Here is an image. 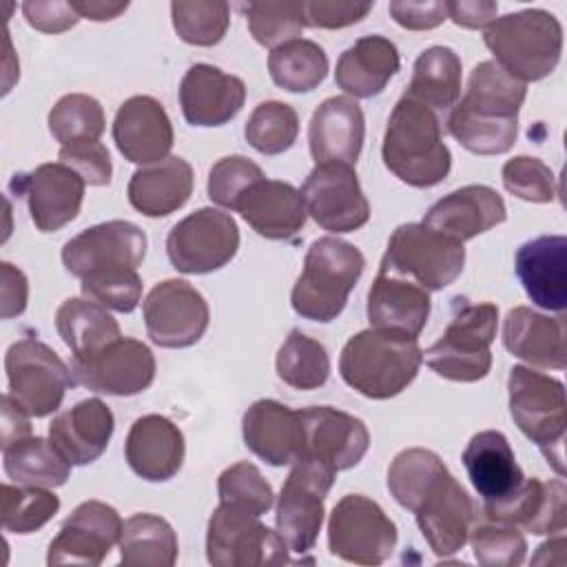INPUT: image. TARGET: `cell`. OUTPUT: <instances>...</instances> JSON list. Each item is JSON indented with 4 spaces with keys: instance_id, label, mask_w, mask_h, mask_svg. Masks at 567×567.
Returning <instances> with one entry per match:
<instances>
[{
    "instance_id": "6da1fadb",
    "label": "cell",
    "mask_w": 567,
    "mask_h": 567,
    "mask_svg": "<svg viewBox=\"0 0 567 567\" xmlns=\"http://www.w3.org/2000/svg\"><path fill=\"white\" fill-rule=\"evenodd\" d=\"M527 86L501 69L494 60L476 64L465 95L447 115V133L470 153L501 155L518 137V111Z\"/></svg>"
},
{
    "instance_id": "7a4b0ae2",
    "label": "cell",
    "mask_w": 567,
    "mask_h": 567,
    "mask_svg": "<svg viewBox=\"0 0 567 567\" xmlns=\"http://www.w3.org/2000/svg\"><path fill=\"white\" fill-rule=\"evenodd\" d=\"M381 155L385 168L414 188L441 184L452 168L436 113L405 95L388 117Z\"/></svg>"
},
{
    "instance_id": "3957f363",
    "label": "cell",
    "mask_w": 567,
    "mask_h": 567,
    "mask_svg": "<svg viewBox=\"0 0 567 567\" xmlns=\"http://www.w3.org/2000/svg\"><path fill=\"white\" fill-rule=\"evenodd\" d=\"M421 363L423 350L414 337L370 328L348 339L339 357V372L359 394L390 399L416 379Z\"/></svg>"
},
{
    "instance_id": "277c9868",
    "label": "cell",
    "mask_w": 567,
    "mask_h": 567,
    "mask_svg": "<svg viewBox=\"0 0 567 567\" xmlns=\"http://www.w3.org/2000/svg\"><path fill=\"white\" fill-rule=\"evenodd\" d=\"M365 266L363 252L337 237H319L303 257V270L290 295L292 310L310 321L328 323L337 319L348 295L357 286Z\"/></svg>"
},
{
    "instance_id": "5b68a950",
    "label": "cell",
    "mask_w": 567,
    "mask_h": 567,
    "mask_svg": "<svg viewBox=\"0 0 567 567\" xmlns=\"http://www.w3.org/2000/svg\"><path fill=\"white\" fill-rule=\"evenodd\" d=\"M483 40L494 62L527 84L556 69L563 51V27L549 11L523 9L496 18L485 29Z\"/></svg>"
},
{
    "instance_id": "8992f818",
    "label": "cell",
    "mask_w": 567,
    "mask_h": 567,
    "mask_svg": "<svg viewBox=\"0 0 567 567\" xmlns=\"http://www.w3.org/2000/svg\"><path fill=\"white\" fill-rule=\"evenodd\" d=\"M509 414L518 430L540 447L551 467L563 474V439L567 430L565 388L558 379L514 365L507 379Z\"/></svg>"
},
{
    "instance_id": "52a82bcc",
    "label": "cell",
    "mask_w": 567,
    "mask_h": 567,
    "mask_svg": "<svg viewBox=\"0 0 567 567\" xmlns=\"http://www.w3.org/2000/svg\"><path fill=\"white\" fill-rule=\"evenodd\" d=\"M456 306L445 332L425 350V363L443 379L472 383L492 368L489 346L496 337L498 308L494 303Z\"/></svg>"
},
{
    "instance_id": "ba28073f",
    "label": "cell",
    "mask_w": 567,
    "mask_h": 567,
    "mask_svg": "<svg viewBox=\"0 0 567 567\" xmlns=\"http://www.w3.org/2000/svg\"><path fill=\"white\" fill-rule=\"evenodd\" d=\"M463 244L425 224H403L392 233L379 268L408 277L430 292L447 288L463 272Z\"/></svg>"
},
{
    "instance_id": "9c48e42d",
    "label": "cell",
    "mask_w": 567,
    "mask_h": 567,
    "mask_svg": "<svg viewBox=\"0 0 567 567\" xmlns=\"http://www.w3.org/2000/svg\"><path fill=\"white\" fill-rule=\"evenodd\" d=\"M334 470L312 456H301L281 487L277 501V532L295 554L315 547L323 525V501L334 483Z\"/></svg>"
},
{
    "instance_id": "30bf717a",
    "label": "cell",
    "mask_w": 567,
    "mask_h": 567,
    "mask_svg": "<svg viewBox=\"0 0 567 567\" xmlns=\"http://www.w3.org/2000/svg\"><path fill=\"white\" fill-rule=\"evenodd\" d=\"M206 558L215 567H261L290 560L279 532L266 527L259 516L224 503L208 520Z\"/></svg>"
},
{
    "instance_id": "8fae6325",
    "label": "cell",
    "mask_w": 567,
    "mask_h": 567,
    "mask_svg": "<svg viewBox=\"0 0 567 567\" xmlns=\"http://www.w3.org/2000/svg\"><path fill=\"white\" fill-rule=\"evenodd\" d=\"M396 525L379 503L363 494H346L330 512V554L354 565H381L396 547Z\"/></svg>"
},
{
    "instance_id": "7c38bea8",
    "label": "cell",
    "mask_w": 567,
    "mask_h": 567,
    "mask_svg": "<svg viewBox=\"0 0 567 567\" xmlns=\"http://www.w3.org/2000/svg\"><path fill=\"white\" fill-rule=\"evenodd\" d=\"M9 394L35 419L53 414L75 383L71 368L42 341L24 337L4 354Z\"/></svg>"
},
{
    "instance_id": "4fadbf2b",
    "label": "cell",
    "mask_w": 567,
    "mask_h": 567,
    "mask_svg": "<svg viewBox=\"0 0 567 567\" xmlns=\"http://www.w3.org/2000/svg\"><path fill=\"white\" fill-rule=\"evenodd\" d=\"M239 248L235 219L219 208H199L177 221L166 237V252L179 272L206 275L226 266Z\"/></svg>"
},
{
    "instance_id": "5bb4252c",
    "label": "cell",
    "mask_w": 567,
    "mask_h": 567,
    "mask_svg": "<svg viewBox=\"0 0 567 567\" xmlns=\"http://www.w3.org/2000/svg\"><path fill=\"white\" fill-rule=\"evenodd\" d=\"M75 383L115 396L144 392L155 379V357L151 348L131 337H120L91 357H71Z\"/></svg>"
},
{
    "instance_id": "9a60e30c",
    "label": "cell",
    "mask_w": 567,
    "mask_h": 567,
    "mask_svg": "<svg viewBox=\"0 0 567 567\" xmlns=\"http://www.w3.org/2000/svg\"><path fill=\"white\" fill-rule=\"evenodd\" d=\"M416 525L439 558L454 556L467 543L476 505L463 485L445 470L416 498L412 507Z\"/></svg>"
},
{
    "instance_id": "2e32d148",
    "label": "cell",
    "mask_w": 567,
    "mask_h": 567,
    "mask_svg": "<svg viewBox=\"0 0 567 567\" xmlns=\"http://www.w3.org/2000/svg\"><path fill=\"white\" fill-rule=\"evenodd\" d=\"M306 213L330 233H352L368 224L370 204L359 177L348 164H317L303 186Z\"/></svg>"
},
{
    "instance_id": "e0dca14e",
    "label": "cell",
    "mask_w": 567,
    "mask_h": 567,
    "mask_svg": "<svg viewBox=\"0 0 567 567\" xmlns=\"http://www.w3.org/2000/svg\"><path fill=\"white\" fill-rule=\"evenodd\" d=\"M210 321L206 299L184 279L159 281L144 301V323L159 348H188L197 343Z\"/></svg>"
},
{
    "instance_id": "ac0fdd59",
    "label": "cell",
    "mask_w": 567,
    "mask_h": 567,
    "mask_svg": "<svg viewBox=\"0 0 567 567\" xmlns=\"http://www.w3.org/2000/svg\"><path fill=\"white\" fill-rule=\"evenodd\" d=\"M122 518L115 507L102 501H84L62 523L58 536L49 543L47 563L100 565L122 536Z\"/></svg>"
},
{
    "instance_id": "d6986e66",
    "label": "cell",
    "mask_w": 567,
    "mask_h": 567,
    "mask_svg": "<svg viewBox=\"0 0 567 567\" xmlns=\"http://www.w3.org/2000/svg\"><path fill=\"white\" fill-rule=\"evenodd\" d=\"M146 255V235L140 226L113 219L82 230L62 248V264L75 277L102 268H137Z\"/></svg>"
},
{
    "instance_id": "ffe728a7",
    "label": "cell",
    "mask_w": 567,
    "mask_h": 567,
    "mask_svg": "<svg viewBox=\"0 0 567 567\" xmlns=\"http://www.w3.org/2000/svg\"><path fill=\"white\" fill-rule=\"evenodd\" d=\"M481 516L514 527H523L529 534H563L567 527V489L560 478L540 481L525 478L520 487L498 503H483Z\"/></svg>"
},
{
    "instance_id": "44dd1931",
    "label": "cell",
    "mask_w": 567,
    "mask_h": 567,
    "mask_svg": "<svg viewBox=\"0 0 567 567\" xmlns=\"http://www.w3.org/2000/svg\"><path fill=\"white\" fill-rule=\"evenodd\" d=\"M246 447L268 465H290L306 452L301 414L275 399L255 401L241 419Z\"/></svg>"
},
{
    "instance_id": "7402d4cb",
    "label": "cell",
    "mask_w": 567,
    "mask_h": 567,
    "mask_svg": "<svg viewBox=\"0 0 567 567\" xmlns=\"http://www.w3.org/2000/svg\"><path fill=\"white\" fill-rule=\"evenodd\" d=\"M306 430V456H312L334 472L354 467L370 447V434L361 419L330 405L299 410Z\"/></svg>"
},
{
    "instance_id": "603a6c76",
    "label": "cell",
    "mask_w": 567,
    "mask_h": 567,
    "mask_svg": "<svg viewBox=\"0 0 567 567\" xmlns=\"http://www.w3.org/2000/svg\"><path fill=\"white\" fill-rule=\"evenodd\" d=\"M113 140L124 159L148 166L168 157L173 124L155 97L133 95L115 113Z\"/></svg>"
},
{
    "instance_id": "cb8c5ba5",
    "label": "cell",
    "mask_w": 567,
    "mask_h": 567,
    "mask_svg": "<svg viewBox=\"0 0 567 567\" xmlns=\"http://www.w3.org/2000/svg\"><path fill=\"white\" fill-rule=\"evenodd\" d=\"M84 179L69 166L40 164L20 175V190L27 197L31 221L42 233H53L73 221L82 208Z\"/></svg>"
},
{
    "instance_id": "d4e9b609",
    "label": "cell",
    "mask_w": 567,
    "mask_h": 567,
    "mask_svg": "<svg viewBox=\"0 0 567 567\" xmlns=\"http://www.w3.org/2000/svg\"><path fill=\"white\" fill-rule=\"evenodd\" d=\"M363 137V111L350 95H332L312 113L308 144L317 164H357Z\"/></svg>"
},
{
    "instance_id": "484cf974",
    "label": "cell",
    "mask_w": 567,
    "mask_h": 567,
    "mask_svg": "<svg viewBox=\"0 0 567 567\" xmlns=\"http://www.w3.org/2000/svg\"><path fill=\"white\" fill-rule=\"evenodd\" d=\"M246 86L237 75L213 64H193L179 84V104L188 124L221 126L244 106Z\"/></svg>"
},
{
    "instance_id": "4316f807",
    "label": "cell",
    "mask_w": 567,
    "mask_h": 567,
    "mask_svg": "<svg viewBox=\"0 0 567 567\" xmlns=\"http://www.w3.org/2000/svg\"><path fill=\"white\" fill-rule=\"evenodd\" d=\"M505 217V202L494 188L485 184H470L430 206L421 224L463 244L503 224Z\"/></svg>"
},
{
    "instance_id": "83f0119b",
    "label": "cell",
    "mask_w": 567,
    "mask_h": 567,
    "mask_svg": "<svg viewBox=\"0 0 567 567\" xmlns=\"http://www.w3.org/2000/svg\"><path fill=\"white\" fill-rule=\"evenodd\" d=\"M430 292L416 281L379 268L368 292V319L374 330L419 337L430 317Z\"/></svg>"
},
{
    "instance_id": "f1b7e54d",
    "label": "cell",
    "mask_w": 567,
    "mask_h": 567,
    "mask_svg": "<svg viewBox=\"0 0 567 567\" xmlns=\"http://www.w3.org/2000/svg\"><path fill=\"white\" fill-rule=\"evenodd\" d=\"M184 434L162 414L140 416L124 441L128 467L144 481L162 483L173 478L184 463Z\"/></svg>"
},
{
    "instance_id": "f546056e",
    "label": "cell",
    "mask_w": 567,
    "mask_h": 567,
    "mask_svg": "<svg viewBox=\"0 0 567 567\" xmlns=\"http://www.w3.org/2000/svg\"><path fill=\"white\" fill-rule=\"evenodd\" d=\"M516 277L527 297L549 312L567 308V239L543 235L516 250Z\"/></svg>"
},
{
    "instance_id": "4dcf8cb0",
    "label": "cell",
    "mask_w": 567,
    "mask_h": 567,
    "mask_svg": "<svg viewBox=\"0 0 567 567\" xmlns=\"http://www.w3.org/2000/svg\"><path fill=\"white\" fill-rule=\"evenodd\" d=\"M113 427L111 408L100 399H84L51 421L49 439L71 465H89L104 454Z\"/></svg>"
},
{
    "instance_id": "1f68e13d",
    "label": "cell",
    "mask_w": 567,
    "mask_h": 567,
    "mask_svg": "<svg viewBox=\"0 0 567 567\" xmlns=\"http://www.w3.org/2000/svg\"><path fill=\"white\" fill-rule=\"evenodd\" d=\"M503 346L529 365L565 370V317H547L527 306H516L503 321Z\"/></svg>"
},
{
    "instance_id": "d6a6232c",
    "label": "cell",
    "mask_w": 567,
    "mask_h": 567,
    "mask_svg": "<svg viewBox=\"0 0 567 567\" xmlns=\"http://www.w3.org/2000/svg\"><path fill=\"white\" fill-rule=\"evenodd\" d=\"M463 465L483 503L505 501L525 481L507 436L496 430H483L470 439Z\"/></svg>"
},
{
    "instance_id": "836d02e7",
    "label": "cell",
    "mask_w": 567,
    "mask_h": 567,
    "mask_svg": "<svg viewBox=\"0 0 567 567\" xmlns=\"http://www.w3.org/2000/svg\"><path fill=\"white\" fill-rule=\"evenodd\" d=\"M237 210L266 239H292L308 215L301 190L288 182L266 177L246 190Z\"/></svg>"
},
{
    "instance_id": "e575fe53",
    "label": "cell",
    "mask_w": 567,
    "mask_h": 567,
    "mask_svg": "<svg viewBox=\"0 0 567 567\" xmlns=\"http://www.w3.org/2000/svg\"><path fill=\"white\" fill-rule=\"evenodd\" d=\"M195 186L193 166L177 155L137 168L128 182V202L146 217H166L182 208Z\"/></svg>"
},
{
    "instance_id": "d590c367",
    "label": "cell",
    "mask_w": 567,
    "mask_h": 567,
    "mask_svg": "<svg viewBox=\"0 0 567 567\" xmlns=\"http://www.w3.org/2000/svg\"><path fill=\"white\" fill-rule=\"evenodd\" d=\"M399 51L383 35H363L348 47L334 71V82L350 97L379 95L399 71Z\"/></svg>"
},
{
    "instance_id": "8d00e7d4",
    "label": "cell",
    "mask_w": 567,
    "mask_h": 567,
    "mask_svg": "<svg viewBox=\"0 0 567 567\" xmlns=\"http://www.w3.org/2000/svg\"><path fill=\"white\" fill-rule=\"evenodd\" d=\"M55 328L73 357H91L122 337L106 308L86 297L62 301L55 310Z\"/></svg>"
},
{
    "instance_id": "74e56055",
    "label": "cell",
    "mask_w": 567,
    "mask_h": 567,
    "mask_svg": "<svg viewBox=\"0 0 567 567\" xmlns=\"http://www.w3.org/2000/svg\"><path fill=\"white\" fill-rule=\"evenodd\" d=\"M403 95L432 111L454 106L461 95V58L450 47L425 49L414 62Z\"/></svg>"
},
{
    "instance_id": "f35d334b",
    "label": "cell",
    "mask_w": 567,
    "mask_h": 567,
    "mask_svg": "<svg viewBox=\"0 0 567 567\" xmlns=\"http://www.w3.org/2000/svg\"><path fill=\"white\" fill-rule=\"evenodd\" d=\"M4 474L16 485L60 487L71 474V463L60 454L51 439L27 436L2 447Z\"/></svg>"
},
{
    "instance_id": "ab89813d",
    "label": "cell",
    "mask_w": 567,
    "mask_h": 567,
    "mask_svg": "<svg viewBox=\"0 0 567 567\" xmlns=\"http://www.w3.org/2000/svg\"><path fill=\"white\" fill-rule=\"evenodd\" d=\"M124 567H171L177 560V534L171 523L155 514H133L120 536Z\"/></svg>"
},
{
    "instance_id": "60d3db41",
    "label": "cell",
    "mask_w": 567,
    "mask_h": 567,
    "mask_svg": "<svg viewBox=\"0 0 567 567\" xmlns=\"http://www.w3.org/2000/svg\"><path fill=\"white\" fill-rule=\"evenodd\" d=\"M268 73L277 86L290 93H308L328 75V55L312 40H290L268 55Z\"/></svg>"
},
{
    "instance_id": "b9f144b4",
    "label": "cell",
    "mask_w": 567,
    "mask_h": 567,
    "mask_svg": "<svg viewBox=\"0 0 567 567\" xmlns=\"http://www.w3.org/2000/svg\"><path fill=\"white\" fill-rule=\"evenodd\" d=\"M275 368L286 385L317 390L330 377V357L319 341L306 337L301 330H290L277 352Z\"/></svg>"
},
{
    "instance_id": "7bdbcfd3",
    "label": "cell",
    "mask_w": 567,
    "mask_h": 567,
    "mask_svg": "<svg viewBox=\"0 0 567 567\" xmlns=\"http://www.w3.org/2000/svg\"><path fill=\"white\" fill-rule=\"evenodd\" d=\"M0 494L2 527L11 534H31L47 525L60 509V498L47 487L4 483Z\"/></svg>"
},
{
    "instance_id": "ee69618b",
    "label": "cell",
    "mask_w": 567,
    "mask_h": 567,
    "mask_svg": "<svg viewBox=\"0 0 567 567\" xmlns=\"http://www.w3.org/2000/svg\"><path fill=\"white\" fill-rule=\"evenodd\" d=\"M244 135L255 151L264 155H279L297 142V135H299L297 111L286 102H277V100L261 102L250 113Z\"/></svg>"
},
{
    "instance_id": "f6af8a7d",
    "label": "cell",
    "mask_w": 567,
    "mask_h": 567,
    "mask_svg": "<svg viewBox=\"0 0 567 567\" xmlns=\"http://www.w3.org/2000/svg\"><path fill=\"white\" fill-rule=\"evenodd\" d=\"M445 470L447 467L436 452L425 447H408L390 463L388 489L401 507L412 512L421 492Z\"/></svg>"
},
{
    "instance_id": "bcb514c9",
    "label": "cell",
    "mask_w": 567,
    "mask_h": 567,
    "mask_svg": "<svg viewBox=\"0 0 567 567\" xmlns=\"http://www.w3.org/2000/svg\"><path fill=\"white\" fill-rule=\"evenodd\" d=\"M104 124L102 104L86 93L62 95L49 113V131L60 146L80 140H100Z\"/></svg>"
},
{
    "instance_id": "7dc6e473",
    "label": "cell",
    "mask_w": 567,
    "mask_h": 567,
    "mask_svg": "<svg viewBox=\"0 0 567 567\" xmlns=\"http://www.w3.org/2000/svg\"><path fill=\"white\" fill-rule=\"evenodd\" d=\"M244 13L255 42L268 49L297 40L306 29L303 2H248Z\"/></svg>"
},
{
    "instance_id": "c3c4849f",
    "label": "cell",
    "mask_w": 567,
    "mask_h": 567,
    "mask_svg": "<svg viewBox=\"0 0 567 567\" xmlns=\"http://www.w3.org/2000/svg\"><path fill=\"white\" fill-rule=\"evenodd\" d=\"M171 16L177 35L195 47L217 44L230 24V7L219 0L173 2Z\"/></svg>"
},
{
    "instance_id": "681fc988",
    "label": "cell",
    "mask_w": 567,
    "mask_h": 567,
    "mask_svg": "<svg viewBox=\"0 0 567 567\" xmlns=\"http://www.w3.org/2000/svg\"><path fill=\"white\" fill-rule=\"evenodd\" d=\"M467 540L472 543L474 558L485 567H516L525 560L527 543L518 527L489 520L485 516L474 518Z\"/></svg>"
},
{
    "instance_id": "f907efd6",
    "label": "cell",
    "mask_w": 567,
    "mask_h": 567,
    "mask_svg": "<svg viewBox=\"0 0 567 567\" xmlns=\"http://www.w3.org/2000/svg\"><path fill=\"white\" fill-rule=\"evenodd\" d=\"M219 503L246 509L255 516L266 514L275 503V492L261 472L248 463H235L226 467L217 478Z\"/></svg>"
},
{
    "instance_id": "816d5d0a",
    "label": "cell",
    "mask_w": 567,
    "mask_h": 567,
    "mask_svg": "<svg viewBox=\"0 0 567 567\" xmlns=\"http://www.w3.org/2000/svg\"><path fill=\"white\" fill-rule=\"evenodd\" d=\"M82 295L106 310L133 312L142 299V279L137 268H102L82 277Z\"/></svg>"
},
{
    "instance_id": "f5cc1de1",
    "label": "cell",
    "mask_w": 567,
    "mask_h": 567,
    "mask_svg": "<svg viewBox=\"0 0 567 567\" xmlns=\"http://www.w3.org/2000/svg\"><path fill=\"white\" fill-rule=\"evenodd\" d=\"M264 177V171L244 155L221 157L208 173V197L224 208L237 210V204L246 190Z\"/></svg>"
},
{
    "instance_id": "db71d44e",
    "label": "cell",
    "mask_w": 567,
    "mask_h": 567,
    "mask_svg": "<svg viewBox=\"0 0 567 567\" xmlns=\"http://www.w3.org/2000/svg\"><path fill=\"white\" fill-rule=\"evenodd\" d=\"M503 186L525 202L547 204L556 197V177L551 168L538 157L518 155L503 166Z\"/></svg>"
},
{
    "instance_id": "11a10c76",
    "label": "cell",
    "mask_w": 567,
    "mask_h": 567,
    "mask_svg": "<svg viewBox=\"0 0 567 567\" xmlns=\"http://www.w3.org/2000/svg\"><path fill=\"white\" fill-rule=\"evenodd\" d=\"M58 162L75 171L89 186H106L113 175L111 155L100 140H80L60 146Z\"/></svg>"
},
{
    "instance_id": "9f6ffc18",
    "label": "cell",
    "mask_w": 567,
    "mask_h": 567,
    "mask_svg": "<svg viewBox=\"0 0 567 567\" xmlns=\"http://www.w3.org/2000/svg\"><path fill=\"white\" fill-rule=\"evenodd\" d=\"M370 11H372L370 2H334V0L303 2L306 27H315V29H343L361 22Z\"/></svg>"
},
{
    "instance_id": "6f0895ef",
    "label": "cell",
    "mask_w": 567,
    "mask_h": 567,
    "mask_svg": "<svg viewBox=\"0 0 567 567\" xmlns=\"http://www.w3.org/2000/svg\"><path fill=\"white\" fill-rule=\"evenodd\" d=\"M22 13L27 22L42 31V33H62L78 24L80 16L73 9V2H58V0H27L22 2Z\"/></svg>"
},
{
    "instance_id": "680465c9",
    "label": "cell",
    "mask_w": 567,
    "mask_h": 567,
    "mask_svg": "<svg viewBox=\"0 0 567 567\" xmlns=\"http://www.w3.org/2000/svg\"><path fill=\"white\" fill-rule=\"evenodd\" d=\"M390 16L394 18L396 24L410 31H427L447 18L445 2H405V0H394L388 7Z\"/></svg>"
},
{
    "instance_id": "91938a15",
    "label": "cell",
    "mask_w": 567,
    "mask_h": 567,
    "mask_svg": "<svg viewBox=\"0 0 567 567\" xmlns=\"http://www.w3.org/2000/svg\"><path fill=\"white\" fill-rule=\"evenodd\" d=\"M0 277H2V319H11L24 312L27 297H29V284L20 268H16L9 261L0 264Z\"/></svg>"
},
{
    "instance_id": "94428289",
    "label": "cell",
    "mask_w": 567,
    "mask_h": 567,
    "mask_svg": "<svg viewBox=\"0 0 567 567\" xmlns=\"http://www.w3.org/2000/svg\"><path fill=\"white\" fill-rule=\"evenodd\" d=\"M447 18L463 29H487L498 13L496 2H445Z\"/></svg>"
},
{
    "instance_id": "6125c7cd",
    "label": "cell",
    "mask_w": 567,
    "mask_h": 567,
    "mask_svg": "<svg viewBox=\"0 0 567 567\" xmlns=\"http://www.w3.org/2000/svg\"><path fill=\"white\" fill-rule=\"evenodd\" d=\"M29 412L7 392L2 396V447L31 436Z\"/></svg>"
},
{
    "instance_id": "be15d7a7",
    "label": "cell",
    "mask_w": 567,
    "mask_h": 567,
    "mask_svg": "<svg viewBox=\"0 0 567 567\" xmlns=\"http://www.w3.org/2000/svg\"><path fill=\"white\" fill-rule=\"evenodd\" d=\"M73 9L78 11L80 18L93 20V22H106L117 18L128 9V2H97V0H82L73 2Z\"/></svg>"
}]
</instances>
